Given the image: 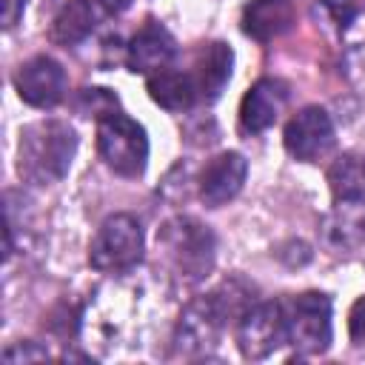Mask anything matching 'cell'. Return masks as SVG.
Returning a JSON list of instances; mask_svg holds the SVG:
<instances>
[{
    "label": "cell",
    "mask_w": 365,
    "mask_h": 365,
    "mask_svg": "<svg viewBox=\"0 0 365 365\" xmlns=\"http://www.w3.org/2000/svg\"><path fill=\"white\" fill-rule=\"evenodd\" d=\"M240 23L251 40L268 43L294 26V3L291 0H251L242 9Z\"/></svg>",
    "instance_id": "obj_14"
},
{
    "label": "cell",
    "mask_w": 365,
    "mask_h": 365,
    "mask_svg": "<svg viewBox=\"0 0 365 365\" xmlns=\"http://www.w3.org/2000/svg\"><path fill=\"white\" fill-rule=\"evenodd\" d=\"M97 151L103 163L120 177H140L148 163L145 128L128 114L108 111L97 117Z\"/></svg>",
    "instance_id": "obj_3"
},
{
    "label": "cell",
    "mask_w": 365,
    "mask_h": 365,
    "mask_svg": "<svg viewBox=\"0 0 365 365\" xmlns=\"http://www.w3.org/2000/svg\"><path fill=\"white\" fill-rule=\"evenodd\" d=\"M145 237L143 225L134 214H111L100 222L91 245H88V262L97 271L120 274L134 268L143 259Z\"/></svg>",
    "instance_id": "obj_4"
},
{
    "label": "cell",
    "mask_w": 365,
    "mask_h": 365,
    "mask_svg": "<svg viewBox=\"0 0 365 365\" xmlns=\"http://www.w3.org/2000/svg\"><path fill=\"white\" fill-rule=\"evenodd\" d=\"M325 242L336 251H354L365 240V202H336L325 220Z\"/></svg>",
    "instance_id": "obj_16"
},
{
    "label": "cell",
    "mask_w": 365,
    "mask_h": 365,
    "mask_svg": "<svg viewBox=\"0 0 365 365\" xmlns=\"http://www.w3.org/2000/svg\"><path fill=\"white\" fill-rule=\"evenodd\" d=\"M14 88L23 103L34 108H51L66 97V71L54 57L37 54L14 71Z\"/></svg>",
    "instance_id": "obj_9"
},
{
    "label": "cell",
    "mask_w": 365,
    "mask_h": 365,
    "mask_svg": "<svg viewBox=\"0 0 365 365\" xmlns=\"http://www.w3.org/2000/svg\"><path fill=\"white\" fill-rule=\"evenodd\" d=\"M148 94L165 111H188L194 103H200L191 74L174 71V68H163V71L151 74L148 77Z\"/></svg>",
    "instance_id": "obj_15"
},
{
    "label": "cell",
    "mask_w": 365,
    "mask_h": 365,
    "mask_svg": "<svg viewBox=\"0 0 365 365\" xmlns=\"http://www.w3.org/2000/svg\"><path fill=\"white\" fill-rule=\"evenodd\" d=\"M282 342H288L282 302H254L237 319V348L245 359H265Z\"/></svg>",
    "instance_id": "obj_7"
},
{
    "label": "cell",
    "mask_w": 365,
    "mask_h": 365,
    "mask_svg": "<svg viewBox=\"0 0 365 365\" xmlns=\"http://www.w3.org/2000/svg\"><path fill=\"white\" fill-rule=\"evenodd\" d=\"M77 134L63 120H37L20 131L17 140V174L31 185L60 182L74 160Z\"/></svg>",
    "instance_id": "obj_1"
},
{
    "label": "cell",
    "mask_w": 365,
    "mask_h": 365,
    "mask_svg": "<svg viewBox=\"0 0 365 365\" xmlns=\"http://www.w3.org/2000/svg\"><path fill=\"white\" fill-rule=\"evenodd\" d=\"M26 0H3V29H14L23 14Z\"/></svg>",
    "instance_id": "obj_22"
},
{
    "label": "cell",
    "mask_w": 365,
    "mask_h": 365,
    "mask_svg": "<svg viewBox=\"0 0 365 365\" xmlns=\"http://www.w3.org/2000/svg\"><path fill=\"white\" fill-rule=\"evenodd\" d=\"M3 359L6 362H31V359H48V351L40 348L37 342H14L3 351Z\"/></svg>",
    "instance_id": "obj_20"
},
{
    "label": "cell",
    "mask_w": 365,
    "mask_h": 365,
    "mask_svg": "<svg viewBox=\"0 0 365 365\" xmlns=\"http://www.w3.org/2000/svg\"><path fill=\"white\" fill-rule=\"evenodd\" d=\"M285 103H288V86L282 80H274V77L257 80L245 91V97L240 103V125H242V131L259 134V131L271 128L279 120Z\"/></svg>",
    "instance_id": "obj_10"
},
{
    "label": "cell",
    "mask_w": 365,
    "mask_h": 365,
    "mask_svg": "<svg viewBox=\"0 0 365 365\" xmlns=\"http://www.w3.org/2000/svg\"><path fill=\"white\" fill-rule=\"evenodd\" d=\"M225 322H228V317L217 305L214 294L197 297L194 302H188V308L182 311V317L174 328V354H180V356L208 354L217 345Z\"/></svg>",
    "instance_id": "obj_6"
},
{
    "label": "cell",
    "mask_w": 365,
    "mask_h": 365,
    "mask_svg": "<svg viewBox=\"0 0 365 365\" xmlns=\"http://www.w3.org/2000/svg\"><path fill=\"white\" fill-rule=\"evenodd\" d=\"M348 328H351V339H354L356 345H362V348H365V297L354 302V308H351V319H348Z\"/></svg>",
    "instance_id": "obj_21"
},
{
    "label": "cell",
    "mask_w": 365,
    "mask_h": 365,
    "mask_svg": "<svg viewBox=\"0 0 365 365\" xmlns=\"http://www.w3.org/2000/svg\"><path fill=\"white\" fill-rule=\"evenodd\" d=\"M100 6H103L106 11H111V14H120L123 9L131 6V0H100Z\"/></svg>",
    "instance_id": "obj_23"
},
{
    "label": "cell",
    "mask_w": 365,
    "mask_h": 365,
    "mask_svg": "<svg viewBox=\"0 0 365 365\" xmlns=\"http://www.w3.org/2000/svg\"><path fill=\"white\" fill-rule=\"evenodd\" d=\"M160 248L165 251L171 268L185 282H200L211 274L217 257V240L208 225L194 217H171L160 228Z\"/></svg>",
    "instance_id": "obj_2"
},
{
    "label": "cell",
    "mask_w": 365,
    "mask_h": 365,
    "mask_svg": "<svg viewBox=\"0 0 365 365\" xmlns=\"http://www.w3.org/2000/svg\"><path fill=\"white\" fill-rule=\"evenodd\" d=\"M177 54V43L171 37V31L165 26H160L157 20H148L128 43V51H125V60H128V68L134 74H157L163 68L171 66Z\"/></svg>",
    "instance_id": "obj_11"
},
{
    "label": "cell",
    "mask_w": 365,
    "mask_h": 365,
    "mask_svg": "<svg viewBox=\"0 0 365 365\" xmlns=\"http://www.w3.org/2000/svg\"><path fill=\"white\" fill-rule=\"evenodd\" d=\"M231 66H234V51L220 40L205 43L197 51L194 66H191L188 74H191V80L197 86L200 103H214L222 94L225 83L231 80Z\"/></svg>",
    "instance_id": "obj_13"
},
{
    "label": "cell",
    "mask_w": 365,
    "mask_h": 365,
    "mask_svg": "<svg viewBox=\"0 0 365 365\" xmlns=\"http://www.w3.org/2000/svg\"><path fill=\"white\" fill-rule=\"evenodd\" d=\"M285 311V334L288 342L302 354L314 356L328 351L331 345V299L319 291H305L288 302H282Z\"/></svg>",
    "instance_id": "obj_5"
},
{
    "label": "cell",
    "mask_w": 365,
    "mask_h": 365,
    "mask_svg": "<svg viewBox=\"0 0 365 365\" xmlns=\"http://www.w3.org/2000/svg\"><path fill=\"white\" fill-rule=\"evenodd\" d=\"M334 202H365V157L339 154L328 168Z\"/></svg>",
    "instance_id": "obj_17"
},
{
    "label": "cell",
    "mask_w": 365,
    "mask_h": 365,
    "mask_svg": "<svg viewBox=\"0 0 365 365\" xmlns=\"http://www.w3.org/2000/svg\"><path fill=\"white\" fill-rule=\"evenodd\" d=\"M94 20H97L94 0H66V6L51 23V40L60 46H77L91 34Z\"/></svg>",
    "instance_id": "obj_18"
},
{
    "label": "cell",
    "mask_w": 365,
    "mask_h": 365,
    "mask_svg": "<svg viewBox=\"0 0 365 365\" xmlns=\"http://www.w3.org/2000/svg\"><path fill=\"white\" fill-rule=\"evenodd\" d=\"M319 9L336 29H345L356 17V0H319Z\"/></svg>",
    "instance_id": "obj_19"
},
{
    "label": "cell",
    "mask_w": 365,
    "mask_h": 365,
    "mask_svg": "<svg viewBox=\"0 0 365 365\" xmlns=\"http://www.w3.org/2000/svg\"><path fill=\"white\" fill-rule=\"evenodd\" d=\"M282 143H285V151L294 160H302V163L322 160L336 143L331 114L322 106H305L302 111H297L288 120Z\"/></svg>",
    "instance_id": "obj_8"
},
{
    "label": "cell",
    "mask_w": 365,
    "mask_h": 365,
    "mask_svg": "<svg viewBox=\"0 0 365 365\" xmlns=\"http://www.w3.org/2000/svg\"><path fill=\"white\" fill-rule=\"evenodd\" d=\"M248 163L237 151H222L217 154L200 174V200L208 208H220L228 200H234L245 182Z\"/></svg>",
    "instance_id": "obj_12"
}]
</instances>
